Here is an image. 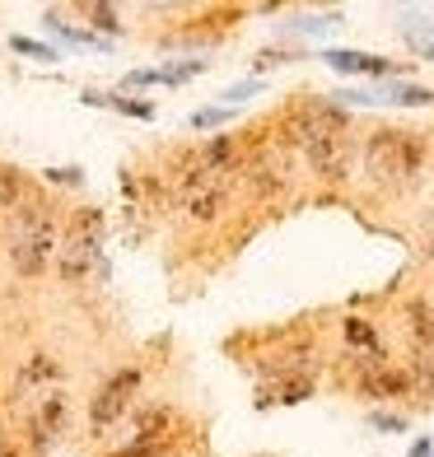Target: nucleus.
<instances>
[{"label": "nucleus", "mask_w": 434, "mask_h": 457, "mask_svg": "<svg viewBox=\"0 0 434 457\" xmlns=\"http://www.w3.org/2000/svg\"><path fill=\"white\" fill-rule=\"evenodd\" d=\"M280 136L313 169V178H322V182L355 178L360 140H355V127H350V112L337 108L332 98H318V94L295 98L280 117Z\"/></svg>", "instance_id": "1"}, {"label": "nucleus", "mask_w": 434, "mask_h": 457, "mask_svg": "<svg viewBox=\"0 0 434 457\" xmlns=\"http://www.w3.org/2000/svg\"><path fill=\"white\" fill-rule=\"evenodd\" d=\"M61 224H66V205H61V196L43 192V187L14 215H5V224H0V234H5V262L19 280L52 276V262L61 247Z\"/></svg>", "instance_id": "2"}, {"label": "nucleus", "mask_w": 434, "mask_h": 457, "mask_svg": "<svg viewBox=\"0 0 434 457\" xmlns=\"http://www.w3.org/2000/svg\"><path fill=\"white\" fill-rule=\"evenodd\" d=\"M52 280L61 289H71V295L108 285V211L103 205H75V211H66Z\"/></svg>", "instance_id": "3"}, {"label": "nucleus", "mask_w": 434, "mask_h": 457, "mask_svg": "<svg viewBox=\"0 0 434 457\" xmlns=\"http://www.w3.org/2000/svg\"><path fill=\"white\" fill-rule=\"evenodd\" d=\"M360 169L379 192H388V196L406 192V187H416V178L425 169V136L402 131V127L369 131V140L360 145Z\"/></svg>", "instance_id": "4"}, {"label": "nucleus", "mask_w": 434, "mask_h": 457, "mask_svg": "<svg viewBox=\"0 0 434 457\" xmlns=\"http://www.w3.org/2000/svg\"><path fill=\"white\" fill-rule=\"evenodd\" d=\"M19 411V429L14 439L24 444L29 457H47L56 444H66V434L75 425V406H71V387H47L33 392L24 402H10Z\"/></svg>", "instance_id": "5"}, {"label": "nucleus", "mask_w": 434, "mask_h": 457, "mask_svg": "<svg viewBox=\"0 0 434 457\" xmlns=\"http://www.w3.org/2000/svg\"><path fill=\"white\" fill-rule=\"evenodd\" d=\"M145 383H150V373H145V364H121L113 369L108 378H103L94 387V397H89V420H85V439H103L108 429H117L127 415L136 411V402L145 397Z\"/></svg>", "instance_id": "6"}, {"label": "nucleus", "mask_w": 434, "mask_h": 457, "mask_svg": "<svg viewBox=\"0 0 434 457\" xmlns=\"http://www.w3.org/2000/svg\"><path fill=\"white\" fill-rule=\"evenodd\" d=\"M178 434H182V415L173 402H136V411L127 415V439L121 444H178Z\"/></svg>", "instance_id": "7"}, {"label": "nucleus", "mask_w": 434, "mask_h": 457, "mask_svg": "<svg viewBox=\"0 0 434 457\" xmlns=\"http://www.w3.org/2000/svg\"><path fill=\"white\" fill-rule=\"evenodd\" d=\"M355 392L369 402H406L416 397V373H411V364H392V360H379L369 364L364 373H355Z\"/></svg>", "instance_id": "8"}, {"label": "nucleus", "mask_w": 434, "mask_h": 457, "mask_svg": "<svg viewBox=\"0 0 434 457\" xmlns=\"http://www.w3.org/2000/svg\"><path fill=\"white\" fill-rule=\"evenodd\" d=\"M71 369L61 355H52V350H33V355L19 360L14 369V387H10V402H24L33 397V392H47V387H66Z\"/></svg>", "instance_id": "9"}, {"label": "nucleus", "mask_w": 434, "mask_h": 457, "mask_svg": "<svg viewBox=\"0 0 434 457\" xmlns=\"http://www.w3.org/2000/svg\"><path fill=\"white\" fill-rule=\"evenodd\" d=\"M322 66H332L337 75H360V79H379V85H388V79H397L406 66L402 61H388V56H374V52H355V47H327Z\"/></svg>", "instance_id": "10"}, {"label": "nucleus", "mask_w": 434, "mask_h": 457, "mask_svg": "<svg viewBox=\"0 0 434 457\" xmlns=\"http://www.w3.org/2000/svg\"><path fill=\"white\" fill-rule=\"evenodd\" d=\"M230 201H234V182H215V187H205V192L188 196V201H178L173 211L182 224H196V228H211L220 224L224 215H230Z\"/></svg>", "instance_id": "11"}, {"label": "nucleus", "mask_w": 434, "mask_h": 457, "mask_svg": "<svg viewBox=\"0 0 434 457\" xmlns=\"http://www.w3.org/2000/svg\"><path fill=\"white\" fill-rule=\"evenodd\" d=\"M79 103H85V108H108L117 117H131V121H154L159 117L154 98H136V94H117V89H85Z\"/></svg>", "instance_id": "12"}, {"label": "nucleus", "mask_w": 434, "mask_h": 457, "mask_svg": "<svg viewBox=\"0 0 434 457\" xmlns=\"http://www.w3.org/2000/svg\"><path fill=\"white\" fill-rule=\"evenodd\" d=\"M43 24H47V33L56 37V43H66L75 52H113V43H103V37H94L85 24L66 19V10H43Z\"/></svg>", "instance_id": "13"}, {"label": "nucleus", "mask_w": 434, "mask_h": 457, "mask_svg": "<svg viewBox=\"0 0 434 457\" xmlns=\"http://www.w3.org/2000/svg\"><path fill=\"white\" fill-rule=\"evenodd\" d=\"M313 397V378H285V383H262L253 406L257 411H271V406H299Z\"/></svg>", "instance_id": "14"}, {"label": "nucleus", "mask_w": 434, "mask_h": 457, "mask_svg": "<svg viewBox=\"0 0 434 457\" xmlns=\"http://www.w3.org/2000/svg\"><path fill=\"white\" fill-rule=\"evenodd\" d=\"M341 337H346V350H350V355H388L379 327L369 322V318H355V313L341 318Z\"/></svg>", "instance_id": "15"}, {"label": "nucleus", "mask_w": 434, "mask_h": 457, "mask_svg": "<svg viewBox=\"0 0 434 457\" xmlns=\"http://www.w3.org/2000/svg\"><path fill=\"white\" fill-rule=\"evenodd\" d=\"M75 14L79 19H89V33L94 37H103V43H113V37H121L127 33V24H121V10L117 5H103V0H89V5H75Z\"/></svg>", "instance_id": "16"}, {"label": "nucleus", "mask_w": 434, "mask_h": 457, "mask_svg": "<svg viewBox=\"0 0 434 457\" xmlns=\"http://www.w3.org/2000/svg\"><path fill=\"white\" fill-rule=\"evenodd\" d=\"M406 327H411V341H416V355L411 360H421L425 369H434V313L425 303H411L406 308Z\"/></svg>", "instance_id": "17"}, {"label": "nucleus", "mask_w": 434, "mask_h": 457, "mask_svg": "<svg viewBox=\"0 0 434 457\" xmlns=\"http://www.w3.org/2000/svg\"><path fill=\"white\" fill-rule=\"evenodd\" d=\"M374 103H388V108H430V103H434V89L406 85V79H388V85L374 89Z\"/></svg>", "instance_id": "18"}, {"label": "nucleus", "mask_w": 434, "mask_h": 457, "mask_svg": "<svg viewBox=\"0 0 434 457\" xmlns=\"http://www.w3.org/2000/svg\"><path fill=\"white\" fill-rule=\"evenodd\" d=\"M397 29H402V43H406L411 52H416L421 61H434V24H430L425 14H416V10H406Z\"/></svg>", "instance_id": "19"}, {"label": "nucleus", "mask_w": 434, "mask_h": 457, "mask_svg": "<svg viewBox=\"0 0 434 457\" xmlns=\"http://www.w3.org/2000/svg\"><path fill=\"white\" fill-rule=\"evenodd\" d=\"M205 71H211V61H205V56H188V61H163V66H159V85L163 89H182V85H192V79H201Z\"/></svg>", "instance_id": "20"}, {"label": "nucleus", "mask_w": 434, "mask_h": 457, "mask_svg": "<svg viewBox=\"0 0 434 457\" xmlns=\"http://www.w3.org/2000/svg\"><path fill=\"white\" fill-rule=\"evenodd\" d=\"M346 24V14L341 10H327V14H295L289 19V33H299V37H318V33H332V29H341Z\"/></svg>", "instance_id": "21"}, {"label": "nucleus", "mask_w": 434, "mask_h": 457, "mask_svg": "<svg viewBox=\"0 0 434 457\" xmlns=\"http://www.w3.org/2000/svg\"><path fill=\"white\" fill-rule=\"evenodd\" d=\"M10 52L24 56V61H38V66H56L61 61V47L38 43V37H29V33H10Z\"/></svg>", "instance_id": "22"}, {"label": "nucleus", "mask_w": 434, "mask_h": 457, "mask_svg": "<svg viewBox=\"0 0 434 457\" xmlns=\"http://www.w3.org/2000/svg\"><path fill=\"white\" fill-rule=\"evenodd\" d=\"M234 117H238V108H224V103H205V108H196V112L188 117V127H192V131H224Z\"/></svg>", "instance_id": "23"}, {"label": "nucleus", "mask_w": 434, "mask_h": 457, "mask_svg": "<svg viewBox=\"0 0 434 457\" xmlns=\"http://www.w3.org/2000/svg\"><path fill=\"white\" fill-rule=\"evenodd\" d=\"M159 85V66H136V71H127L117 79V94H136V98H145V89H154Z\"/></svg>", "instance_id": "24"}, {"label": "nucleus", "mask_w": 434, "mask_h": 457, "mask_svg": "<svg viewBox=\"0 0 434 457\" xmlns=\"http://www.w3.org/2000/svg\"><path fill=\"white\" fill-rule=\"evenodd\" d=\"M173 453H178V444H117L98 457H173Z\"/></svg>", "instance_id": "25"}, {"label": "nucleus", "mask_w": 434, "mask_h": 457, "mask_svg": "<svg viewBox=\"0 0 434 457\" xmlns=\"http://www.w3.org/2000/svg\"><path fill=\"white\" fill-rule=\"evenodd\" d=\"M369 429H379V434H406L411 420H406L402 411H383V406H374V411H369Z\"/></svg>", "instance_id": "26"}, {"label": "nucleus", "mask_w": 434, "mask_h": 457, "mask_svg": "<svg viewBox=\"0 0 434 457\" xmlns=\"http://www.w3.org/2000/svg\"><path fill=\"white\" fill-rule=\"evenodd\" d=\"M299 52L295 47H266V52H257L253 56V79H262L266 71H276V66H285V61H295Z\"/></svg>", "instance_id": "27"}, {"label": "nucleus", "mask_w": 434, "mask_h": 457, "mask_svg": "<svg viewBox=\"0 0 434 457\" xmlns=\"http://www.w3.org/2000/svg\"><path fill=\"white\" fill-rule=\"evenodd\" d=\"M266 85H262V79H253V75H247V79H238V85H230V89H220V103H224V108H238V103H247V98H257Z\"/></svg>", "instance_id": "28"}, {"label": "nucleus", "mask_w": 434, "mask_h": 457, "mask_svg": "<svg viewBox=\"0 0 434 457\" xmlns=\"http://www.w3.org/2000/svg\"><path fill=\"white\" fill-rule=\"evenodd\" d=\"M43 182L47 187H71V192H79V187H85V169H79V163H61V169H43Z\"/></svg>", "instance_id": "29"}, {"label": "nucleus", "mask_w": 434, "mask_h": 457, "mask_svg": "<svg viewBox=\"0 0 434 457\" xmlns=\"http://www.w3.org/2000/svg\"><path fill=\"white\" fill-rule=\"evenodd\" d=\"M406 457H434V439H430V434H421V439H411Z\"/></svg>", "instance_id": "30"}, {"label": "nucleus", "mask_w": 434, "mask_h": 457, "mask_svg": "<svg viewBox=\"0 0 434 457\" xmlns=\"http://www.w3.org/2000/svg\"><path fill=\"white\" fill-rule=\"evenodd\" d=\"M0 224H5V211H0Z\"/></svg>", "instance_id": "31"}]
</instances>
